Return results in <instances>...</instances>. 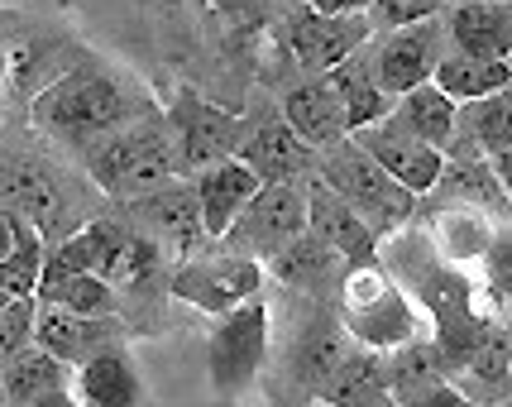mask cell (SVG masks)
<instances>
[{
  "label": "cell",
  "mask_w": 512,
  "mask_h": 407,
  "mask_svg": "<svg viewBox=\"0 0 512 407\" xmlns=\"http://www.w3.org/2000/svg\"><path fill=\"white\" fill-rule=\"evenodd\" d=\"M29 120H34V130H44L58 144L91 149L96 139L115 135L130 120V96L106 72H63L34 96Z\"/></svg>",
  "instance_id": "obj_1"
},
{
  "label": "cell",
  "mask_w": 512,
  "mask_h": 407,
  "mask_svg": "<svg viewBox=\"0 0 512 407\" xmlns=\"http://www.w3.org/2000/svg\"><path fill=\"white\" fill-rule=\"evenodd\" d=\"M340 317H345V331L364 350H379V355L417 340L426 326V312H417L412 293L393 273L379 269V259L345 269V278H340Z\"/></svg>",
  "instance_id": "obj_2"
},
{
  "label": "cell",
  "mask_w": 512,
  "mask_h": 407,
  "mask_svg": "<svg viewBox=\"0 0 512 407\" xmlns=\"http://www.w3.org/2000/svg\"><path fill=\"white\" fill-rule=\"evenodd\" d=\"M87 173L115 202H134L163 187L168 178H178L168 125H120L115 135L96 139L87 149Z\"/></svg>",
  "instance_id": "obj_3"
},
{
  "label": "cell",
  "mask_w": 512,
  "mask_h": 407,
  "mask_svg": "<svg viewBox=\"0 0 512 407\" xmlns=\"http://www.w3.org/2000/svg\"><path fill=\"white\" fill-rule=\"evenodd\" d=\"M321 178L331 182L335 197L350 206V211H355L359 221L374 230L379 240L383 235H393V230L417 211V197H412L402 182L388 178V173H383L379 163L369 159L350 135L326 149V159H321Z\"/></svg>",
  "instance_id": "obj_4"
},
{
  "label": "cell",
  "mask_w": 512,
  "mask_h": 407,
  "mask_svg": "<svg viewBox=\"0 0 512 407\" xmlns=\"http://www.w3.org/2000/svg\"><path fill=\"white\" fill-rule=\"evenodd\" d=\"M63 264L72 269H87L96 278H106L115 293L120 288H139L158 264V245L144 235V230L115 226V221H91L77 235H67L63 245L53 249Z\"/></svg>",
  "instance_id": "obj_5"
},
{
  "label": "cell",
  "mask_w": 512,
  "mask_h": 407,
  "mask_svg": "<svg viewBox=\"0 0 512 407\" xmlns=\"http://www.w3.org/2000/svg\"><path fill=\"white\" fill-rule=\"evenodd\" d=\"M268 302L249 297L235 312L216 317L211 345H206V369H211V384L216 393H245L268 364Z\"/></svg>",
  "instance_id": "obj_6"
},
{
  "label": "cell",
  "mask_w": 512,
  "mask_h": 407,
  "mask_svg": "<svg viewBox=\"0 0 512 407\" xmlns=\"http://www.w3.org/2000/svg\"><path fill=\"white\" fill-rule=\"evenodd\" d=\"M302 230H307V197H302V187H297V182H264L221 240L230 254L273 259V254L288 249Z\"/></svg>",
  "instance_id": "obj_7"
},
{
  "label": "cell",
  "mask_w": 512,
  "mask_h": 407,
  "mask_svg": "<svg viewBox=\"0 0 512 407\" xmlns=\"http://www.w3.org/2000/svg\"><path fill=\"white\" fill-rule=\"evenodd\" d=\"M364 53H369L374 82L398 101L402 91L431 82V72L446 53V24H441V15H431V20L402 24V29H383V39L374 48L364 44Z\"/></svg>",
  "instance_id": "obj_8"
},
{
  "label": "cell",
  "mask_w": 512,
  "mask_h": 407,
  "mask_svg": "<svg viewBox=\"0 0 512 407\" xmlns=\"http://www.w3.org/2000/svg\"><path fill=\"white\" fill-rule=\"evenodd\" d=\"M259 288H264V269H259V259H245V254L187 259V264L173 273V297H178V302H192L197 312H211V317L235 312L240 302L259 297Z\"/></svg>",
  "instance_id": "obj_9"
},
{
  "label": "cell",
  "mask_w": 512,
  "mask_h": 407,
  "mask_svg": "<svg viewBox=\"0 0 512 407\" xmlns=\"http://www.w3.org/2000/svg\"><path fill=\"white\" fill-rule=\"evenodd\" d=\"M374 39L369 15H316V10H292L283 20V48L302 72H331L350 53Z\"/></svg>",
  "instance_id": "obj_10"
},
{
  "label": "cell",
  "mask_w": 512,
  "mask_h": 407,
  "mask_svg": "<svg viewBox=\"0 0 512 407\" xmlns=\"http://www.w3.org/2000/svg\"><path fill=\"white\" fill-rule=\"evenodd\" d=\"M168 144H173V163L187 173H201L211 163L235 154L240 144V120L211 101H201L192 91H182L168 111Z\"/></svg>",
  "instance_id": "obj_11"
},
{
  "label": "cell",
  "mask_w": 512,
  "mask_h": 407,
  "mask_svg": "<svg viewBox=\"0 0 512 407\" xmlns=\"http://www.w3.org/2000/svg\"><path fill=\"white\" fill-rule=\"evenodd\" d=\"M350 139H355L369 159L379 163L388 178L402 182L412 197H426V192L436 187V178H441V168H446V154L431 149V144H422L417 135H407L393 115H383V120H374V125L355 130Z\"/></svg>",
  "instance_id": "obj_12"
},
{
  "label": "cell",
  "mask_w": 512,
  "mask_h": 407,
  "mask_svg": "<svg viewBox=\"0 0 512 407\" xmlns=\"http://www.w3.org/2000/svg\"><path fill=\"white\" fill-rule=\"evenodd\" d=\"M125 206H130V216L144 226V235L154 245H173L178 254H192L206 240V221H201V202L192 192V182L168 178L163 187H154V192H144V197H134Z\"/></svg>",
  "instance_id": "obj_13"
},
{
  "label": "cell",
  "mask_w": 512,
  "mask_h": 407,
  "mask_svg": "<svg viewBox=\"0 0 512 407\" xmlns=\"http://www.w3.org/2000/svg\"><path fill=\"white\" fill-rule=\"evenodd\" d=\"M302 197H307V230H312L316 240H326V245L345 259V269L350 264H369V259H379V235L359 221L350 206L335 197V187L321 173L307 178L302 187Z\"/></svg>",
  "instance_id": "obj_14"
},
{
  "label": "cell",
  "mask_w": 512,
  "mask_h": 407,
  "mask_svg": "<svg viewBox=\"0 0 512 407\" xmlns=\"http://www.w3.org/2000/svg\"><path fill=\"white\" fill-rule=\"evenodd\" d=\"M72 393L82 407H149V388L134 364L130 345L115 340L101 355H91L72 369Z\"/></svg>",
  "instance_id": "obj_15"
},
{
  "label": "cell",
  "mask_w": 512,
  "mask_h": 407,
  "mask_svg": "<svg viewBox=\"0 0 512 407\" xmlns=\"http://www.w3.org/2000/svg\"><path fill=\"white\" fill-rule=\"evenodd\" d=\"M125 340V326L120 317H77L67 307H53V302H39V317H34V345H44L48 355H58L63 364H77L101 355L106 345Z\"/></svg>",
  "instance_id": "obj_16"
},
{
  "label": "cell",
  "mask_w": 512,
  "mask_h": 407,
  "mask_svg": "<svg viewBox=\"0 0 512 407\" xmlns=\"http://www.w3.org/2000/svg\"><path fill=\"white\" fill-rule=\"evenodd\" d=\"M312 154L316 149L297 139V130H292L283 115L268 120V125H254V130L235 144V159L245 163V168H254L259 182H297L312 168Z\"/></svg>",
  "instance_id": "obj_17"
},
{
  "label": "cell",
  "mask_w": 512,
  "mask_h": 407,
  "mask_svg": "<svg viewBox=\"0 0 512 407\" xmlns=\"http://www.w3.org/2000/svg\"><path fill=\"white\" fill-rule=\"evenodd\" d=\"M259 187H264V182L254 178V168H245L235 154L221 159V163H211V168H201L197 178H192V192H197V202H201L206 240H221Z\"/></svg>",
  "instance_id": "obj_18"
},
{
  "label": "cell",
  "mask_w": 512,
  "mask_h": 407,
  "mask_svg": "<svg viewBox=\"0 0 512 407\" xmlns=\"http://www.w3.org/2000/svg\"><path fill=\"white\" fill-rule=\"evenodd\" d=\"M441 24H446V48L479 53V58H508L512 53V0L450 5V15Z\"/></svg>",
  "instance_id": "obj_19"
},
{
  "label": "cell",
  "mask_w": 512,
  "mask_h": 407,
  "mask_svg": "<svg viewBox=\"0 0 512 407\" xmlns=\"http://www.w3.org/2000/svg\"><path fill=\"white\" fill-rule=\"evenodd\" d=\"M512 149V82L484 101L460 106V130L450 139L446 159H493Z\"/></svg>",
  "instance_id": "obj_20"
},
{
  "label": "cell",
  "mask_w": 512,
  "mask_h": 407,
  "mask_svg": "<svg viewBox=\"0 0 512 407\" xmlns=\"http://www.w3.org/2000/svg\"><path fill=\"white\" fill-rule=\"evenodd\" d=\"M283 120H288L297 139L302 144H312V149H331L345 139V106H340V96H335L331 77H312V82H302V87H292L283 96Z\"/></svg>",
  "instance_id": "obj_21"
},
{
  "label": "cell",
  "mask_w": 512,
  "mask_h": 407,
  "mask_svg": "<svg viewBox=\"0 0 512 407\" xmlns=\"http://www.w3.org/2000/svg\"><path fill=\"white\" fill-rule=\"evenodd\" d=\"M39 302L67 307L77 317H115V288L106 278H96L87 269L63 264L53 249L44 254V278H39Z\"/></svg>",
  "instance_id": "obj_22"
},
{
  "label": "cell",
  "mask_w": 512,
  "mask_h": 407,
  "mask_svg": "<svg viewBox=\"0 0 512 407\" xmlns=\"http://www.w3.org/2000/svg\"><path fill=\"white\" fill-rule=\"evenodd\" d=\"M388 115L398 120L407 135H417L422 144L441 149V154L450 149V139H455V130H460V106H455L436 82H422V87L402 91Z\"/></svg>",
  "instance_id": "obj_23"
},
{
  "label": "cell",
  "mask_w": 512,
  "mask_h": 407,
  "mask_svg": "<svg viewBox=\"0 0 512 407\" xmlns=\"http://www.w3.org/2000/svg\"><path fill=\"white\" fill-rule=\"evenodd\" d=\"M489 216L484 211H474V206H450L441 211L431 230H426V245L436 249V259L450 264V269H479V259H484V249H489Z\"/></svg>",
  "instance_id": "obj_24"
},
{
  "label": "cell",
  "mask_w": 512,
  "mask_h": 407,
  "mask_svg": "<svg viewBox=\"0 0 512 407\" xmlns=\"http://www.w3.org/2000/svg\"><path fill=\"white\" fill-rule=\"evenodd\" d=\"M326 77H331L335 96H340V106H345V135H355V130H364V125H374V120H383V115L393 111V96L374 82L364 48L350 53L345 63H335Z\"/></svg>",
  "instance_id": "obj_25"
},
{
  "label": "cell",
  "mask_w": 512,
  "mask_h": 407,
  "mask_svg": "<svg viewBox=\"0 0 512 407\" xmlns=\"http://www.w3.org/2000/svg\"><path fill=\"white\" fill-rule=\"evenodd\" d=\"M431 82L446 91L455 106H469V101H484L498 87L512 82L508 58H479V53H460V48H446L441 63L431 72Z\"/></svg>",
  "instance_id": "obj_26"
},
{
  "label": "cell",
  "mask_w": 512,
  "mask_h": 407,
  "mask_svg": "<svg viewBox=\"0 0 512 407\" xmlns=\"http://www.w3.org/2000/svg\"><path fill=\"white\" fill-rule=\"evenodd\" d=\"M0 384H5V407H24L34 398H44V393H53V388L72 384V364L48 355L44 345H29L15 360L0 364Z\"/></svg>",
  "instance_id": "obj_27"
},
{
  "label": "cell",
  "mask_w": 512,
  "mask_h": 407,
  "mask_svg": "<svg viewBox=\"0 0 512 407\" xmlns=\"http://www.w3.org/2000/svg\"><path fill=\"white\" fill-rule=\"evenodd\" d=\"M0 187L10 192L5 197V206L20 216V221H29V226L39 230V235H48V230L63 221V192H58V182L48 178L44 168H5L0 173Z\"/></svg>",
  "instance_id": "obj_28"
},
{
  "label": "cell",
  "mask_w": 512,
  "mask_h": 407,
  "mask_svg": "<svg viewBox=\"0 0 512 407\" xmlns=\"http://www.w3.org/2000/svg\"><path fill=\"white\" fill-rule=\"evenodd\" d=\"M388 393V364L379 350H345V360L331 369V379L321 384V398L331 407H364L369 398Z\"/></svg>",
  "instance_id": "obj_29"
},
{
  "label": "cell",
  "mask_w": 512,
  "mask_h": 407,
  "mask_svg": "<svg viewBox=\"0 0 512 407\" xmlns=\"http://www.w3.org/2000/svg\"><path fill=\"white\" fill-rule=\"evenodd\" d=\"M268 264H273V273H278L283 283L312 288V293H321L326 283H335V278L345 273V259H340L326 240H316L312 230H302V235H297L288 249H278Z\"/></svg>",
  "instance_id": "obj_30"
},
{
  "label": "cell",
  "mask_w": 512,
  "mask_h": 407,
  "mask_svg": "<svg viewBox=\"0 0 512 407\" xmlns=\"http://www.w3.org/2000/svg\"><path fill=\"white\" fill-rule=\"evenodd\" d=\"M431 192H450L455 206H474V211H512L508 192H503L489 159H446Z\"/></svg>",
  "instance_id": "obj_31"
},
{
  "label": "cell",
  "mask_w": 512,
  "mask_h": 407,
  "mask_svg": "<svg viewBox=\"0 0 512 407\" xmlns=\"http://www.w3.org/2000/svg\"><path fill=\"white\" fill-rule=\"evenodd\" d=\"M388 355H393L388 360V393L393 398H412V393H422L431 384H446V360H441V345L431 336L407 340Z\"/></svg>",
  "instance_id": "obj_32"
},
{
  "label": "cell",
  "mask_w": 512,
  "mask_h": 407,
  "mask_svg": "<svg viewBox=\"0 0 512 407\" xmlns=\"http://www.w3.org/2000/svg\"><path fill=\"white\" fill-rule=\"evenodd\" d=\"M44 235L20 221L15 230V249L0 259V288L5 297H39V278H44Z\"/></svg>",
  "instance_id": "obj_33"
},
{
  "label": "cell",
  "mask_w": 512,
  "mask_h": 407,
  "mask_svg": "<svg viewBox=\"0 0 512 407\" xmlns=\"http://www.w3.org/2000/svg\"><path fill=\"white\" fill-rule=\"evenodd\" d=\"M479 269H484V293L503 312V302H512V226H493Z\"/></svg>",
  "instance_id": "obj_34"
},
{
  "label": "cell",
  "mask_w": 512,
  "mask_h": 407,
  "mask_svg": "<svg viewBox=\"0 0 512 407\" xmlns=\"http://www.w3.org/2000/svg\"><path fill=\"white\" fill-rule=\"evenodd\" d=\"M34 317H39V297H10L0 307V364L34 345Z\"/></svg>",
  "instance_id": "obj_35"
},
{
  "label": "cell",
  "mask_w": 512,
  "mask_h": 407,
  "mask_svg": "<svg viewBox=\"0 0 512 407\" xmlns=\"http://www.w3.org/2000/svg\"><path fill=\"white\" fill-rule=\"evenodd\" d=\"M441 5H446V0H374V5H369V24H374V29H402V24L441 15Z\"/></svg>",
  "instance_id": "obj_36"
},
{
  "label": "cell",
  "mask_w": 512,
  "mask_h": 407,
  "mask_svg": "<svg viewBox=\"0 0 512 407\" xmlns=\"http://www.w3.org/2000/svg\"><path fill=\"white\" fill-rule=\"evenodd\" d=\"M398 403L402 407H474V398L450 384H431V388H422V393H412V398H398Z\"/></svg>",
  "instance_id": "obj_37"
},
{
  "label": "cell",
  "mask_w": 512,
  "mask_h": 407,
  "mask_svg": "<svg viewBox=\"0 0 512 407\" xmlns=\"http://www.w3.org/2000/svg\"><path fill=\"white\" fill-rule=\"evenodd\" d=\"M216 15H225V20H235V24H245V20H259L268 10V0H206Z\"/></svg>",
  "instance_id": "obj_38"
},
{
  "label": "cell",
  "mask_w": 512,
  "mask_h": 407,
  "mask_svg": "<svg viewBox=\"0 0 512 407\" xmlns=\"http://www.w3.org/2000/svg\"><path fill=\"white\" fill-rule=\"evenodd\" d=\"M374 0H307V10L316 15H369Z\"/></svg>",
  "instance_id": "obj_39"
},
{
  "label": "cell",
  "mask_w": 512,
  "mask_h": 407,
  "mask_svg": "<svg viewBox=\"0 0 512 407\" xmlns=\"http://www.w3.org/2000/svg\"><path fill=\"white\" fill-rule=\"evenodd\" d=\"M15 230H20V216H15L10 206H0V259L15 249Z\"/></svg>",
  "instance_id": "obj_40"
},
{
  "label": "cell",
  "mask_w": 512,
  "mask_h": 407,
  "mask_svg": "<svg viewBox=\"0 0 512 407\" xmlns=\"http://www.w3.org/2000/svg\"><path fill=\"white\" fill-rule=\"evenodd\" d=\"M24 407H82V403H77V393L67 384V388H53V393H44V398H34V403H24Z\"/></svg>",
  "instance_id": "obj_41"
},
{
  "label": "cell",
  "mask_w": 512,
  "mask_h": 407,
  "mask_svg": "<svg viewBox=\"0 0 512 407\" xmlns=\"http://www.w3.org/2000/svg\"><path fill=\"white\" fill-rule=\"evenodd\" d=\"M493 173H498V182H503V192H508V202H512V149L493 154Z\"/></svg>",
  "instance_id": "obj_42"
},
{
  "label": "cell",
  "mask_w": 512,
  "mask_h": 407,
  "mask_svg": "<svg viewBox=\"0 0 512 407\" xmlns=\"http://www.w3.org/2000/svg\"><path fill=\"white\" fill-rule=\"evenodd\" d=\"M364 407H402V403H398V398H393V393H379V398H369V403H364Z\"/></svg>",
  "instance_id": "obj_43"
},
{
  "label": "cell",
  "mask_w": 512,
  "mask_h": 407,
  "mask_svg": "<svg viewBox=\"0 0 512 407\" xmlns=\"http://www.w3.org/2000/svg\"><path fill=\"white\" fill-rule=\"evenodd\" d=\"M5 77H10V53L0 48V87H5Z\"/></svg>",
  "instance_id": "obj_44"
},
{
  "label": "cell",
  "mask_w": 512,
  "mask_h": 407,
  "mask_svg": "<svg viewBox=\"0 0 512 407\" xmlns=\"http://www.w3.org/2000/svg\"><path fill=\"white\" fill-rule=\"evenodd\" d=\"M307 407H331V403H326V398H316V403H307Z\"/></svg>",
  "instance_id": "obj_45"
},
{
  "label": "cell",
  "mask_w": 512,
  "mask_h": 407,
  "mask_svg": "<svg viewBox=\"0 0 512 407\" xmlns=\"http://www.w3.org/2000/svg\"><path fill=\"white\" fill-rule=\"evenodd\" d=\"M5 302H10V297H5V288H0V307H5Z\"/></svg>",
  "instance_id": "obj_46"
},
{
  "label": "cell",
  "mask_w": 512,
  "mask_h": 407,
  "mask_svg": "<svg viewBox=\"0 0 512 407\" xmlns=\"http://www.w3.org/2000/svg\"><path fill=\"white\" fill-rule=\"evenodd\" d=\"M0 407H5V384H0Z\"/></svg>",
  "instance_id": "obj_47"
},
{
  "label": "cell",
  "mask_w": 512,
  "mask_h": 407,
  "mask_svg": "<svg viewBox=\"0 0 512 407\" xmlns=\"http://www.w3.org/2000/svg\"><path fill=\"white\" fill-rule=\"evenodd\" d=\"M134 5H154V0H134Z\"/></svg>",
  "instance_id": "obj_48"
},
{
  "label": "cell",
  "mask_w": 512,
  "mask_h": 407,
  "mask_svg": "<svg viewBox=\"0 0 512 407\" xmlns=\"http://www.w3.org/2000/svg\"><path fill=\"white\" fill-rule=\"evenodd\" d=\"M450 5H469V0H450Z\"/></svg>",
  "instance_id": "obj_49"
},
{
  "label": "cell",
  "mask_w": 512,
  "mask_h": 407,
  "mask_svg": "<svg viewBox=\"0 0 512 407\" xmlns=\"http://www.w3.org/2000/svg\"><path fill=\"white\" fill-rule=\"evenodd\" d=\"M508 68H512V53H508Z\"/></svg>",
  "instance_id": "obj_50"
},
{
  "label": "cell",
  "mask_w": 512,
  "mask_h": 407,
  "mask_svg": "<svg viewBox=\"0 0 512 407\" xmlns=\"http://www.w3.org/2000/svg\"><path fill=\"white\" fill-rule=\"evenodd\" d=\"M498 407H512V403H498Z\"/></svg>",
  "instance_id": "obj_51"
},
{
  "label": "cell",
  "mask_w": 512,
  "mask_h": 407,
  "mask_svg": "<svg viewBox=\"0 0 512 407\" xmlns=\"http://www.w3.org/2000/svg\"><path fill=\"white\" fill-rule=\"evenodd\" d=\"M508 331H512V326H508Z\"/></svg>",
  "instance_id": "obj_52"
}]
</instances>
